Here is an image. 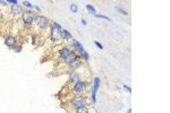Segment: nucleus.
Instances as JSON below:
<instances>
[{
  "label": "nucleus",
  "instance_id": "obj_1",
  "mask_svg": "<svg viewBox=\"0 0 170 113\" xmlns=\"http://www.w3.org/2000/svg\"><path fill=\"white\" fill-rule=\"evenodd\" d=\"M52 29H51V41L54 42H60L62 41V36H61V32H62V28L61 26L57 23H52Z\"/></svg>",
  "mask_w": 170,
  "mask_h": 113
},
{
  "label": "nucleus",
  "instance_id": "obj_2",
  "mask_svg": "<svg viewBox=\"0 0 170 113\" xmlns=\"http://www.w3.org/2000/svg\"><path fill=\"white\" fill-rule=\"evenodd\" d=\"M34 23L41 29H47L49 26V19L44 16H35L34 17Z\"/></svg>",
  "mask_w": 170,
  "mask_h": 113
},
{
  "label": "nucleus",
  "instance_id": "obj_3",
  "mask_svg": "<svg viewBox=\"0 0 170 113\" xmlns=\"http://www.w3.org/2000/svg\"><path fill=\"white\" fill-rule=\"evenodd\" d=\"M86 102H85V99L81 95H76L74 97L73 100H71V105L75 107V109H78V107H82V106H85Z\"/></svg>",
  "mask_w": 170,
  "mask_h": 113
},
{
  "label": "nucleus",
  "instance_id": "obj_4",
  "mask_svg": "<svg viewBox=\"0 0 170 113\" xmlns=\"http://www.w3.org/2000/svg\"><path fill=\"white\" fill-rule=\"evenodd\" d=\"M22 19L26 25H31L34 22V14L32 11H24L22 14Z\"/></svg>",
  "mask_w": 170,
  "mask_h": 113
},
{
  "label": "nucleus",
  "instance_id": "obj_5",
  "mask_svg": "<svg viewBox=\"0 0 170 113\" xmlns=\"http://www.w3.org/2000/svg\"><path fill=\"white\" fill-rule=\"evenodd\" d=\"M5 43H6L7 47H9V48H11V49H14L15 47H16V44H17V40H16V37H15V36L9 35V36H7V37H6Z\"/></svg>",
  "mask_w": 170,
  "mask_h": 113
},
{
  "label": "nucleus",
  "instance_id": "obj_6",
  "mask_svg": "<svg viewBox=\"0 0 170 113\" xmlns=\"http://www.w3.org/2000/svg\"><path fill=\"white\" fill-rule=\"evenodd\" d=\"M79 59H81V56H79V55H76V54H75L74 52H73V53H70L69 55L67 56V58L64 59V61H65L67 65L70 66L71 63H74L75 61H76V60H79Z\"/></svg>",
  "mask_w": 170,
  "mask_h": 113
},
{
  "label": "nucleus",
  "instance_id": "obj_7",
  "mask_svg": "<svg viewBox=\"0 0 170 113\" xmlns=\"http://www.w3.org/2000/svg\"><path fill=\"white\" fill-rule=\"evenodd\" d=\"M70 53H73V51H71V49H69V48H61L59 50V56L61 59L67 58Z\"/></svg>",
  "mask_w": 170,
  "mask_h": 113
},
{
  "label": "nucleus",
  "instance_id": "obj_8",
  "mask_svg": "<svg viewBox=\"0 0 170 113\" xmlns=\"http://www.w3.org/2000/svg\"><path fill=\"white\" fill-rule=\"evenodd\" d=\"M85 89V83L84 81H81L79 80L78 83H76L74 86V92L75 93H82L83 90Z\"/></svg>",
  "mask_w": 170,
  "mask_h": 113
},
{
  "label": "nucleus",
  "instance_id": "obj_9",
  "mask_svg": "<svg viewBox=\"0 0 170 113\" xmlns=\"http://www.w3.org/2000/svg\"><path fill=\"white\" fill-rule=\"evenodd\" d=\"M10 13L15 15V16H17V15H21L23 14L24 11H23V8L20 6V5H15V6H11V8H10Z\"/></svg>",
  "mask_w": 170,
  "mask_h": 113
},
{
  "label": "nucleus",
  "instance_id": "obj_10",
  "mask_svg": "<svg viewBox=\"0 0 170 113\" xmlns=\"http://www.w3.org/2000/svg\"><path fill=\"white\" fill-rule=\"evenodd\" d=\"M70 41V45L73 47V50H78V51H81L83 47H82V44L78 42V41L76 40H69Z\"/></svg>",
  "mask_w": 170,
  "mask_h": 113
},
{
  "label": "nucleus",
  "instance_id": "obj_11",
  "mask_svg": "<svg viewBox=\"0 0 170 113\" xmlns=\"http://www.w3.org/2000/svg\"><path fill=\"white\" fill-rule=\"evenodd\" d=\"M99 87H100V78L99 77H95V78H94V85H93L92 93L96 94V90L99 89Z\"/></svg>",
  "mask_w": 170,
  "mask_h": 113
},
{
  "label": "nucleus",
  "instance_id": "obj_12",
  "mask_svg": "<svg viewBox=\"0 0 170 113\" xmlns=\"http://www.w3.org/2000/svg\"><path fill=\"white\" fill-rule=\"evenodd\" d=\"M61 36H62V40H71V35H70V33L68 32L67 29H62Z\"/></svg>",
  "mask_w": 170,
  "mask_h": 113
},
{
  "label": "nucleus",
  "instance_id": "obj_13",
  "mask_svg": "<svg viewBox=\"0 0 170 113\" xmlns=\"http://www.w3.org/2000/svg\"><path fill=\"white\" fill-rule=\"evenodd\" d=\"M70 80L76 84V83L79 81V76H78L77 74H75V73H71V74H70Z\"/></svg>",
  "mask_w": 170,
  "mask_h": 113
},
{
  "label": "nucleus",
  "instance_id": "obj_14",
  "mask_svg": "<svg viewBox=\"0 0 170 113\" xmlns=\"http://www.w3.org/2000/svg\"><path fill=\"white\" fill-rule=\"evenodd\" d=\"M79 53H81V56H82V58L84 59V60H89V59H90V55H89V53H88V52H86V51L84 50V49H82V50L79 51Z\"/></svg>",
  "mask_w": 170,
  "mask_h": 113
},
{
  "label": "nucleus",
  "instance_id": "obj_15",
  "mask_svg": "<svg viewBox=\"0 0 170 113\" xmlns=\"http://www.w3.org/2000/svg\"><path fill=\"white\" fill-rule=\"evenodd\" d=\"M76 113H89V109L86 106H82L76 109Z\"/></svg>",
  "mask_w": 170,
  "mask_h": 113
},
{
  "label": "nucleus",
  "instance_id": "obj_16",
  "mask_svg": "<svg viewBox=\"0 0 170 113\" xmlns=\"http://www.w3.org/2000/svg\"><path fill=\"white\" fill-rule=\"evenodd\" d=\"M86 9H88L90 13H92L93 15H95V9H94V7L93 6H91V5H86Z\"/></svg>",
  "mask_w": 170,
  "mask_h": 113
},
{
  "label": "nucleus",
  "instance_id": "obj_17",
  "mask_svg": "<svg viewBox=\"0 0 170 113\" xmlns=\"http://www.w3.org/2000/svg\"><path fill=\"white\" fill-rule=\"evenodd\" d=\"M70 10H71V11H74V13H76V11L78 10L77 6L75 5V3H71V5H70Z\"/></svg>",
  "mask_w": 170,
  "mask_h": 113
},
{
  "label": "nucleus",
  "instance_id": "obj_18",
  "mask_svg": "<svg viewBox=\"0 0 170 113\" xmlns=\"http://www.w3.org/2000/svg\"><path fill=\"white\" fill-rule=\"evenodd\" d=\"M116 9L118 10L119 13H122L123 15H125V16H126V15H128V13H127V11H126V10H124V9H122V8H120V7H116Z\"/></svg>",
  "mask_w": 170,
  "mask_h": 113
},
{
  "label": "nucleus",
  "instance_id": "obj_19",
  "mask_svg": "<svg viewBox=\"0 0 170 113\" xmlns=\"http://www.w3.org/2000/svg\"><path fill=\"white\" fill-rule=\"evenodd\" d=\"M95 17H98V18H104V19H107V20H111L110 18L107 17V16H104V15H95Z\"/></svg>",
  "mask_w": 170,
  "mask_h": 113
},
{
  "label": "nucleus",
  "instance_id": "obj_20",
  "mask_svg": "<svg viewBox=\"0 0 170 113\" xmlns=\"http://www.w3.org/2000/svg\"><path fill=\"white\" fill-rule=\"evenodd\" d=\"M23 5H24L25 7H28V8H32L31 2H28V1H24V2H23Z\"/></svg>",
  "mask_w": 170,
  "mask_h": 113
},
{
  "label": "nucleus",
  "instance_id": "obj_21",
  "mask_svg": "<svg viewBox=\"0 0 170 113\" xmlns=\"http://www.w3.org/2000/svg\"><path fill=\"white\" fill-rule=\"evenodd\" d=\"M94 43H95V45H96V47L99 48V49H101V50H102V49H103V47H102V44H100L99 42H98V41H95V42H94Z\"/></svg>",
  "mask_w": 170,
  "mask_h": 113
},
{
  "label": "nucleus",
  "instance_id": "obj_22",
  "mask_svg": "<svg viewBox=\"0 0 170 113\" xmlns=\"http://www.w3.org/2000/svg\"><path fill=\"white\" fill-rule=\"evenodd\" d=\"M21 49H22V47L20 45V47H15V48H14V50L16 51V52H21Z\"/></svg>",
  "mask_w": 170,
  "mask_h": 113
},
{
  "label": "nucleus",
  "instance_id": "obj_23",
  "mask_svg": "<svg viewBox=\"0 0 170 113\" xmlns=\"http://www.w3.org/2000/svg\"><path fill=\"white\" fill-rule=\"evenodd\" d=\"M124 88H125V89H126V90H128V92H129V93L132 92V89H130L129 87H128V86H127V85H124Z\"/></svg>",
  "mask_w": 170,
  "mask_h": 113
},
{
  "label": "nucleus",
  "instance_id": "obj_24",
  "mask_svg": "<svg viewBox=\"0 0 170 113\" xmlns=\"http://www.w3.org/2000/svg\"><path fill=\"white\" fill-rule=\"evenodd\" d=\"M82 23H83V25H86V20L85 19H82Z\"/></svg>",
  "mask_w": 170,
  "mask_h": 113
}]
</instances>
